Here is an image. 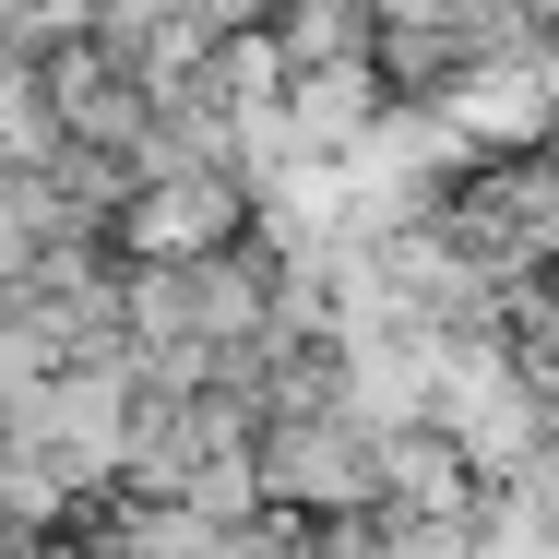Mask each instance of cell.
I'll use <instances>...</instances> for the list:
<instances>
[{"label":"cell","mask_w":559,"mask_h":559,"mask_svg":"<svg viewBox=\"0 0 559 559\" xmlns=\"http://www.w3.org/2000/svg\"><path fill=\"white\" fill-rule=\"evenodd\" d=\"M441 238L464 250V262H488V274H536V262H559V155L548 167H524V155H500L476 191H452Z\"/></svg>","instance_id":"6da1fadb"}]
</instances>
